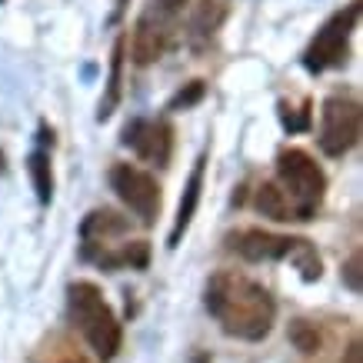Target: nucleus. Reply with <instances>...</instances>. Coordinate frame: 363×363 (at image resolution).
Listing matches in <instances>:
<instances>
[{
  "label": "nucleus",
  "mask_w": 363,
  "mask_h": 363,
  "mask_svg": "<svg viewBox=\"0 0 363 363\" xmlns=\"http://www.w3.org/2000/svg\"><path fill=\"white\" fill-rule=\"evenodd\" d=\"M207 310L227 337L247 343L264 340L277 320V303L270 290L237 270H217L207 280Z\"/></svg>",
  "instance_id": "f257e3e1"
},
{
  "label": "nucleus",
  "mask_w": 363,
  "mask_h": 363,
  "mask_svg": "<svg viewBox=\"0 0 363 363\" xmlns=\"http://www.w3.org/2000/svg\"><path fill=\"white\" fill-rule=\"evenodd\" d=\"M67 310H70L74 327L84 333V340L94 347V353H97L100 360L104 363L113 360L123 343V330H121L117 313H113L111 303L100 294V286L90 284V280L70 284V290H67Z\"/></svg>",
  "instance_id": "f03ea898"
},
{
  "label": "nucleus",
  "mask_w": 363,
  "mask_h": 363,
  "mask_svg": "<svg viewBox=\"0 0 363 363\" xmlns=\"http://www.w3.org/2000/svg\"><path fill=\"white\" fill-rule=\"evenodd\" d=\"M277 177H280L277 187L284 190L286 203H290V220H310L327 194V177L313 164V157L307 150H297V147L280 150Z\"/></svg>",
  "instance_id": "7ed1b4c3"
},
{
  "label": "nucleus",
  "mask_w": 363,
  "mask_h": 363,
  "mask_svg": "<svg viewBox=\"0 0 363 363\" xmlns=\"http://www.w3.org/2000/svg\"><path fill=\"white\" fill-rule=\"evenodd\" d=\"M230 250H237L250 264L267 260H294L303 280H320V257L303 237H280L267 230H240L230 237Z\"/></svg>",
  "instance_id": "20e7f679"
},
{
  "label": "nucleus",
  "mask_w": 363,
  "mask_h": 363,
  "mask_svg": "<svg viewBox=\"0 0 363 363\" xmlns=\"http://www.w3.org/2000/svg\"><path fill=\"white\" fill-rule=\"evenodd\" d=\"M180 21V4L177 0H150V7L140 13V21L133 27V64H154L170 50Z\"/></svg>",
  "instance_id": "39448f33"
},
{
  "label": "nucleus",
  "mask_w": 363,
  "mask_h": 363,
  "mask_svg": "<svg viewBox=\"0 0 363 363\" xmlns=\"http://www.w3.org/2000/svg\"><path fill=\"white\" fill-rule=\"evenodd\" d=\"M360 21V4H350L347 11H337L330 21L323 23L313 37V44L307 47L303 54V67L310 74H323L330 67H340L347 60V50H350V33Z\"/></svg>",
  "instance_id": "423d86ee"
},
{
  "label": "nucleus",
  "mask_w": 363,
  "mask_h": 363,
  "mask_svg": "<svg viewBox=\"0 0 363 363\" xmlns=\"http://www.w3.org/2000/svg\"><path fill=\"white\" fill-rule=\"evenodd\" d=\"M360 140V104L353 97H327L320 111V150L327 157H343Z\"/></svg>",
  "instance_id": "0eeeda50"
},
{
  "label": "nucleus",
  "mask_w": 363,
  "mask_h": 363,
  "mask_svg": "<svg viewBox=\"0 0 363 363\" xmlns=\"http://www.w3.org/2000/svg\"><path fill=\"white\" fill-rule=\"evenodd\" d=\"M111 190L133 210V217L140 223L157 220L160 213V184L154 180V174H147L133 164H113L111 167Z\"/></svg>",
  "instance_id": "6e6552de"
},
{
  "label": "nucleus",
  "mask_w": 363,
  "mask_h": 363,
  "mask_svg": "<svg viewBox=\"0 0 363 363\" xmlns=\"http://www.w3.org/2000/svg\"><path fill=\"white\" fill-rule=\"evenodd\" d=\"M123 143L133 147V154L143 157L147 164L167 167L170 164V154H174V127L167 121H147V117H137L123 127Z\"/></svg>",
  "instance_id": "1a4fd4ad"
},
{
  "label": "nucleus",
  "mask_w": 363,
  "mask_h": 363,
  "mask_svg": "<svg viewBox=\"0 0 363 363\" xmlns=\"http://www.w3.org/2000/svg\"><path fill=\"white\" fill-rule=\"evenodd\" d=\"M127 230H130V223L123 220L121 213H113V210H94L87 220H84V227H80L84 257L97 260L100 253H107L111 247H117V243H111L113 237H123Z\"/></svg>",
  "instance_id": "9d476101"
},
{
  "label": "nucleus",
  "mask_w": 363,
  "mask_h": 363,
  "mask_svg": "<svg viewBox=\"0 0 363 363\" xmlns=\"http://www.w3.org/2000/svg\"><path fill=\"white\" fill-rule=\"evenodd\" d=\"M203 167H207V154L197 157V164L190 170L187 177V187H184V200H180V210H177V220H174V230H170V243L167 247H180V237L187 233L194 213H197V203H200V190H203Z\"/></svg>",
  "instance_id": "9b49d317"
},
{
  "label": "nucleus",
  "mask_w": 363,
  "mask_h": 363,
  "mask_svg": "<svg viewBox=\"0 0 363 363\" xmlns=\"http://www.w3.org/2000/svg\"><path fill=\"white\" fill-rule=\"evenodd\" d=\"M227 11H223L220 0H200L194 13H190V23H187V37H190V47L194 50H203L210 44V37L217 33V27L223 23Z\"/></svg>",
  "instance_id": "f8f14e48"
},
{
  "label": "nucleus",
  "mask_w": 363,
  "mask_h": 363,
  "mask_svg": "<svg viewBox=\"0 0 363 363\" xmlns=\"http://www.w3.org/2000/svg\"><path fill=\"white\" fill-rule=\"evenodd\" d=\"M147 260H150V250H147L143 240L117 243V247H111L107 253L97 257V264L104 267V270H117V267H147Z\"/></svg>",
  "instance_id": "ddd939ff"
},
{
  "label": "nucleus",
  "mask_w": 363,
  "mask_h": 363,
  "mask_svg": "<svg viewBox=\"0 0 363 363\" xmlns=\"http://www.w3.org/2000/svg\"><path fill=\"white\" fill-rule=\"evenodd\" d=\"M257 210L264 217H270V220H290V203H286L284 190L277 184H264L257 190Z\"/></svg>",
  "instance_id": "4468645a"
},
{
  "label": "nucleus",
  "mask_w": 363,
  "mask_h": 363,
  "mask_svg": "<svg viewBox=\"0 0 363 363\" xmlns=\"http://www.w3.org/2000/svg\"><path fill=\"white\" fill-rule=\"evenodd\" d=\"M30 177H33V190H37L40 203H50V197H54V177H50L47 150H33L30 154Z\"/></svg>",
  "instance_id": "2eb2a0df"
},
{
  "label": "nucleus",
  "mask_w": 363,
  "mask_h": 363,
  "mask_svg": "<svg viewBox=\"0 0 363 363\" xmlns=\"http://www.w3.org/2000/svg\"><path fill=\"white\" fill-rule=\"evenodd\" d=\"M121 64H123V40L113 44V60H111V84H107V100L100 104V121H107L117 107V100H121Z\"/></svg>",
  "instance_id": "dca6fc26"
},
{
  "label": "nucleus",
  "mask_w": 363,
  "mask_h": 363,
  "mask_svg": "<svg viewBox=\"0 0 363 363\" xmlns=\"http://www.w3.org/2000/svg\"><path fill=\"white\" fill-rule=\"evenodd\" d=\"M290 340L297 347L300 353H317L320 350V330L307 320H294V327H290Z\"/></svg>",
  "instance_id": "f3484780"
},
{
  "label": "nucleus",
  "mask_w": 363,
  "mask_h": 363,
  "mask_svg": "<svg viewBox=\"0 0 363 363\" xmlns=\"http://www.w3.org/2000/svg\"><path fill=\"white\" fill-rule=\"evenodd\" d=\"M347 284L353 290H360V257H353L350 264H347Z\"/></svg>",
  "instance_id": "a211bd4d"
},
{
  "label": "nucleus",
  "mask_w": 363,
  "mask_h": 363,
  "mask_svg": "<svg viewBox=\"0 0 363 363\" xmlns=\"http://www.w3.org/2000/svg\"><path fill=\"white\" fill-rule=\"evenodd\" d=\"M347 363H360V343H350V350H347Z\"/></svg>",
  "instance_id": "6ab92c4d"
}]
</instances>
